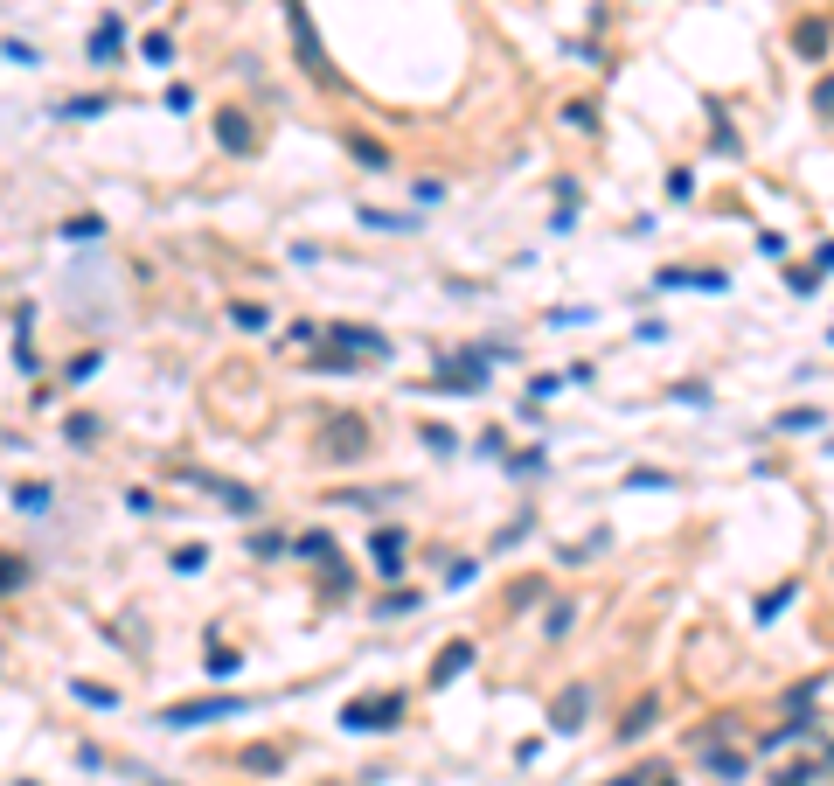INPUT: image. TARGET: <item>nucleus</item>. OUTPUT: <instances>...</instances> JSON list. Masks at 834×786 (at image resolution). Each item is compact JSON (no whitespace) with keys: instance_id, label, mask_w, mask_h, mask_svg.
<instances>
[{"instance_id":"obj_1","label":"nucleus","mask_w":834,"mask_h":786,"mask_svg":"<svg viewBox=\"0 0 834 786\" xmlns=\"http://www.w3.org/2000/svg\"><path fill=\"white\" fill-rule=\"evenodd\" d=\"M230 710H244V696H216V703H181V710H167L160 724H167V731H188V724H209V717H230Z\"/></svg>"},{"instance_id":"obj_2","label":"nucleus","mask_w":834,"mask_h":786,"mask_svg":"<svg viewBox=\"0 0 834 786\" xmlns=\"http://www.w3.org/2000/svg\"><path fill=\"white\" fill-rule=\"evenodd\" d=\"M404 710V696H376V703H355L348 710V731H390V717Z\"/></svg>"},{"instance_id":"obj_3","label":"nucleus","mask_w":834,"mask_h":786,"mask_svg":"<svg viewBox=\"0 0 834 786\" xmlns=\"http://www.w3.org/2000/svg\"><path fill=\"white\" fill-rule=\"evenodd\" d=\"M793 49H800L807 63H821V56H828V21H821V14L800 21V28H793Z\"/></svg>"},{"instance_id":"obj_4","label":"nucleus","mask_w":834,"mask_h":786,"mask_svg":"<svg viewBox=\"0 0 834 786\" xmlns=\"http://www.w3.org/2000/svg\"><path fill=\"white\" fill-rule=\"evenodd\" d=\"M91 63H119V21H98V35H91Z\"/></svg>"},{"instance_id":"obj_5","label":"nucleus","mask_w":834,"mask_h":786,"mask_svg":"<svg viewBox=\"0 0 834 786\" xmlns=\"http://www.w3.org/2000/svg\"><path fill=\"white\" fill-rule=\"evenodd\" d=\"M466 661H473V647H466V640H452V647L438 654V668H431V675H438V682H452V675H459Z\"/></svg>"},{"instance_id":"obj_6","label":"nucleus","mask_w":834,"mask_h":786,"mask_svg":"<svg viewBox=\"0 0 834 786\" xmlns=\"http://www.w3.org/2000/svg\"><path fill=\"white\" fill-rule=\"evenodd\" d=\"M821 425V411L814 404H793V411H779V432H814Z\"/></svg>"},{"instance_id":"obj_7","label":"nucleus","mask_w":834,"mask_h":786,"mask_svg":"<svg viewBox=\"0 0 834 786\" xmlns=\"http://www.w3.org/2000/svg\"><path fill=\"white\" fill-rule=\"evenodd\" d=\"M369 230H411V216H390V209H362Z\"/></svg>"},{"instance_id":"obj_8","label":"nucleus","mask_w":834,"mask_h":786,"mask_svg":"<svg viewBox=\"0 0 834 786\" xmlns=\"http://www.w3.org/2000/svg\"><path fill=\"white\" fill-rule=\"evenodd\" d=\"M786 286H793V293H821V265H800Z\"/></svg>"},{"instance_id":"obj_9","label":"nucleus","mask_w":834,"mask_h":786,"mask_svg":"<svg viewBox=\"0 0 834 786\" xmlns=\"http://www.w3.org/2000/svg\"><path fill=\"white\" fill-rule=\"evenodd\" d=\"M786 599H793V585H779V592H765V599H758V620H779V606H786Z\"/></svg>"},{"instance_id":"obj_10","label":"nucleus","mask_w":834,"mask_h":786,"mask_svg":"<svg viewBox=\"0 0 834 786\" xmlns=\"http://www.w3.org/2000/svg\"><path fill=\"white\" fill-rule=\"evenodd\" d=\"M814 112H821V119H834V77H821V84H814Z\"/></svg>"},{"instance_id":"obj_11","label":"nucleus","mask_w":834,"mask_h":786,"mask_svg":"<svg viewBox=\"0 0 834 786\" xmlns=\"http://www.w3.org/2000/svg\"><path fill=\"white\" fill-rule=\"evenodd\" d=\"M647 724H654V703H633V710H626V738H633V731H647Z\"/></svg>"}]
</instances>
